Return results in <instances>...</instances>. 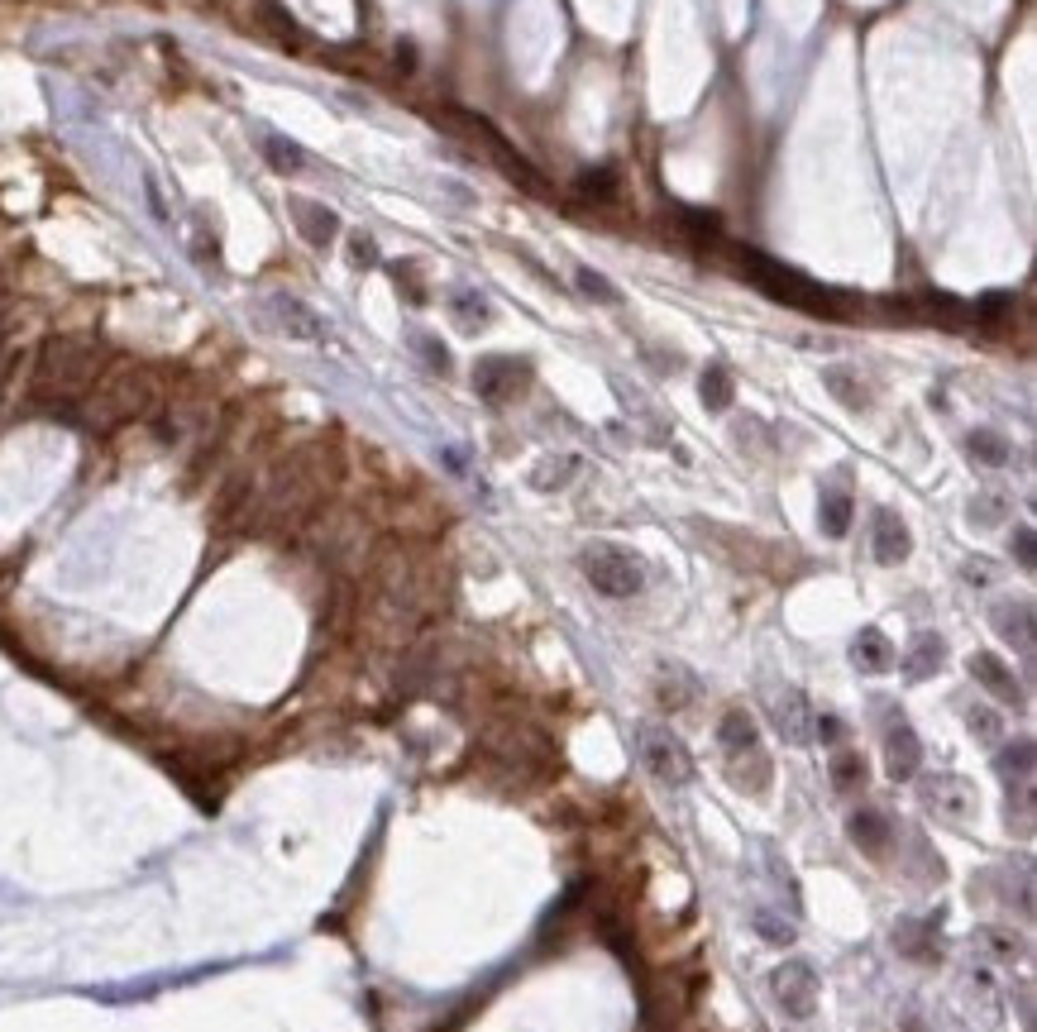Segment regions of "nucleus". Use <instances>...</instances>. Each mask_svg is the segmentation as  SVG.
I'll return each instance as SVG.
<instances>
[{
  "label": "nucleus",
  "mask_w": 1037,
  "mask_h": 1032,
  "mask_svg": "<svg viewBox=\"0 0 1037 1032\" xmlns=\"http://www.w3.org/2000/svg\"><path fill=\"white\" fill-rule=\"evenodd\" d=\"M708 989V975L698 966H670L660 970L655 980H646V999H641V1009H646V1028L650 1032H670L679 1028L684 1018L693 1013V1004H698V994Z\"/></svg>",
  "instance_id": "1"
},
{
  "label": "nucleus",
  "mask_w": 1037,
  "mask_h": 1032,
  "mask_svg": "<svg viewBox=\"0 0 1037 1032\" xmlns=\"http://www.w3.org/2000/svg\"><path fill=\"white\" fill-rule=\"evenodd\" d=\"M584 579L603 593V598H636L646 588V564L636 550L627 545H612V540H593L584 555H579Z\"/></svg>",
  "instance_id": "2"
},
{
  "label": "nucleus",
  "mask_w": 1037,
  "mask_h": 1032,
  "mask_svg": "<svg viewBox=\"0 0 1037 1032\" xmlns=\"http://www.w3.org/2000/svg\"><path fill=\"white\" fill-rule=\"evenodd\" d=\"M741 273L756 282V287H765L775 301L808 306V311H827V292H822L818 282L794 273V268H784V263H775V258L756 254V249H741Z\"/></svg>",
  "instance_id": "3"
},
{
  "label": "nucleus",
  "mask_w": 1037,
  "mask_h": 1032,
  "mask_svg": "<svg viewBox=\"0 0 1037 1032\" xmlns=\"http://www.w3.org/2000/svg\"><path fill=\"white\" fill-rule=\"evenodd\" d=\"M636 751H641V765H646L660 784H689L693 779V755H689V746L674 736L670 727H641L636 731Z\"/></svg>",
  "instance_id": "4"
},
{
  "label": "nucleus",
  "mask_w": 1037,
  "mask_h": 1032,
  "mask_svg": "<svg viewBox=\"0 0 1037 1032\" xmlns=\"http://www.w3.org/2000/svg\"><path fill=\"white\" fill-rule=\"evenodd\" d=\"M918 798H923L928 813H937L942 822H956V827H966L975 817V808H980L975 784L961 779V774H928V779H918Z\"/></svg>",
  "instance_id": "5"
},
{
  "label": "nucleus",
  "mask_w": 1037,
  "mask_h": 1032,
  "mask_svg": "<svg viewBox=\"0 0 1037 1032\" xmlns=\"http://www.w3.org/2000/svg\"><path fill=\"white\" fill-rule=\"evenodd\" d=\"M531 383V364L512 359V354H488L474 364V387L483 402H512L521 387Z\"/></svg>",
  "instance_id": "6"
},
{
  "label": "nucleus",
  "mask_w": 1037,
  "mask_h": 1032,
  "mask_svg": "<svg viewBox=\"0 0 1037 1032\" xmlns=\"http://www.w3.org/2000/svg\"><path fill=\"white\" fill-rule=\"evenodd\" d=\"M770 989L789 1018H813V1009H818V970L808 961H784L770 975Z\"/></svg>",
  "instance_id": "7"
},
{
  "label": "nucleus",
  "mask_w": 1037,
  "mask_h": 1032,
  "mask_svg": "<svg viewBox=\"0 0 1037 1032\" xmlns=\"http://www.w3.org/2000/svg\"><path fill=\"white\" fill-rule=\"evenodd\" d=\"M971 679L985 688V693H994L999 703H1009V708H1023V688H1018L1014 669L1004 665L999 655H990V650H975V655H971Z\"/></svg>",
  "instance_id": "8"
},
{
  "label": "nucleus",
  "mask_w": 1037,
  "mask_h": 1032,
  "mask_svg": "<svg viewBox=\"0 0 1037 1032\" xmlns=\"http://www.w3.org/2000/svg\"><path fill=\"white\" fill-rule=\"evenodd\" d=\"M727 779H732L741 794H765L770 789V779H775V770H770V755H765V746H746V751H727Z\"/></svg>",
  "instance_id": "9"
},
{
  "label": "nucleus",
  "mask_w": 1037,
  "mask_h": 1032,
  "mask_svg": "<svg viewBox=\"0 0 1037 1032\" xmlns=\"http://www.w3.org/2000/svg\"><path fill=\"white\" fill-rule=\"evenodd\" d=\"M870 550H875L880 564H904L908 550H913L904 516H894L889 507H880V512L870 516Z\"/></svg>",
  "instance_id": "10"
},
{
  "label": "nucleus",
  "mask_w": 1037,
  "mask_h": 1032,
  "mask_svg": "<svg viewBox=\"0 0 1037 1032\" xmlns=\"http://www.w3.org/2000/svg\"><path fill=\"white\" fill-rule=\"evenodd\" d=\"M885 765L894 779H913V774L923 770V741H918V731L908 727L904 717L889 722V731H885Z\"/></svg>",
  "instance_id": "11"
},
{
  "label": "nucleus",
  "mask_w": 1037,
  "mask_h": 1032,
  "mask_svg": "<svg viewBox=\"0 0 1037 1032\" xmlns=\"http://www.w3.org/2000/svg\"><path fill=\"white\" fill-rule=\"evenodd\" d=\"M770 722H775V731L784 736V741H794V746H803V741L813 736V712H808L799 688H784V693L770 698Z\"/></svg>",
  "instance_id": "12"
},
{
  "label": "nucleus",
  "mask_w": 1037,
  "mask_h": 1032,
  "mask_svg": "<svg viewBox=\"0 0 1037 1032\" xmlns=\"http://www.w3.org/2000/svg\"><path fill=\"white\" fill-rule=\"evenodd\" d=\"M287 211L297 215V235H302L311 249H325L330 239L340 235V215L330 211V206H321V201L292 196V201H287Z\"/></svg>",
  "instance_id": "13"
},
{
  "label": "nucleus",
  "mask_w": 1037,
  "mask_h": 1032,
  "mask_svg": "<svg viewBox=\"0 0 1037 1032\" xmlns=\"http://www.w3.org/2000/svg\"><path fill=\"white\" fill-rule=\"evenodd\" d=\"M268 311H273V321H278L292 340H321V335H325L321 316H316L306 301L287 297V292H273V297H268Z\"/></svg>",
  "instance_id": "14"
},
{
  "label": "nucleus",
  "mask_w": 1037,
  "mask_h": 1032,
  "mask_svg": "<svg viewBox=\"0 0 1037 1032\" xmlns=\"http://www.w3.org/2000/svg\"><path fill=\"white\" fill-rule=\"evenodd\" d=\"M851 841L861 846L865 856L885 860V851L894 846V827H889L885 813H875V808H861V813H851Z\"/></svg>",
  "instance_id": "15"
},
{
  "label": "nucleus",
  "mask_w": 1037,
  "mask_h": 1032,
  "mask_svg": "<svg viewBox=\"0 0 1037 1032\" xmlns=\"http://www.w3.org/2000/svg\"><path fill=\"white\" fill-rule=\"evenodd\" d=\"M942 660H947V645H942V636H932V631H918V636H913V645H908L904 655H899V669H904L908 679H932V674L942 669Z\"/></svg>",
  "instance_id": "16"
},
{
  "label": "nucleus",
  "mask_w": 1037,
  "mask_h": 1032,
  "mask_svg": "<svg viewBox=\"0 0 1037 1032\" xmlns=\"http://www.w3.org/2000/svg\"><path fill=\"white\" fill-rule=\"evenodd\" d=\"M851 660H856V669H865V674H885V669L899 665V655H894V645H889V636L880 631V626H865L861 636L851 641Z\"/></svg>",
  "instance_id": "17"
},
{
  "label": "nucleus",
  "mask_w": 1037,
  "mask_h": 1032,
  "mask_svg": "<svg viewBox=\"0 0 1037 1032\" xmlns=\"http://www.w3.org/2000/svg\"><path fill=\"white\" fill-rule=\"evenodd\" d=\"M994 631L1004 641H1014L1018 650H1033V602L1023 598H1004L994 607Z\"/></svg>",
  "instance_id": "18"
},
{
  "label": "nucleus",
  "mask_w": 1037,
  "mask_h": 1032,
  "mask_svg": "<svg viewBox=\"0 0 1037 1032\" xmlns=\"http://www.w3.org/2000/svg\"><path fill=\"white\" fill-rule=\"evenodd\" d=\"M999 774H1004L1009 789H1028L1033 784V741L1028 736H1018L1014 746L999 751Z\"/></svg>",
  "instance_id": "19"
},
{
  "label": "nucleus",
  "mask_w": 1037,
  "mask_h": 1032,
  "mask_svg": "<svg viewBox=\"0 0 1037 1032\" xmlns=\"http://www.w3.org/2000/svg\"><path fill=\"white\" fill-rule=\"evenodd\" d=\"M851 493H842V488H822V502H818V521H822V531L827 536H837L842 540L846 531H851Z\"/></svg>",
  "instance_id": "20"
},
{
  "label": "nucleus",
  "mask_w": 1037,
  "mask_h": 1032,
  "mask_svg": "<svg viewBox=\"0 0 1037 1032\" xmlns=\"http://www.w3.org/2000/svg\"><path fill=\"white\" fill-rule=\"evenodd\" d=\"M822 383H827V392L842 402V407H851V411H861L865 402H870V392H865V383L851 373V368H827L822 373Z\"/></svg>",
  "instance_id": "21"
},
{
  "label": "nucleus",
  "mask_w": 1037,
  "mask_h": 1032,
  "mask_svg": "<svg viewBox=\"0 0 1037 1032\" xmlns=\"http://www.w3.org/2000/svg\"><path fill=\"white\" fill-rule=\"evenodd\" d=\"M717 741H722V751H746V746H756L760 741V731H756V722H751V712H727L722 717V727H717Z\"/></svg>",
  "instance_id": "22"
},
{
  "label": "nucleus",
  "mask_w": 1037,
  "mask_h": 1032,
  "mask_svg": "<svg viewBox=\"0 0 1037 1032\" xmlns=\"http://www.w3.org/2000/svg\"><path fill=\"white\" fill-rule=\"evenodd\" d=\"M966 445H971V459L975 464H985V469H1004V464H1009V440H1004L999 430H975Z\"/></svg>",
  "instance_id": "23"
},
{
  "label": "nucleus",
  "mask_w": 1037,
  "mask_h": 1032,
  "mask_svg": "<svg viewBox=\"0 0 1037 1032\" xmlns=\"http://www.w3.org/2000/svg\"><path fill=\"white\" fill-rule=\"evenodd\" d=\"M703 402H708V411H727L732 407V397H736V387H732V373L722 364H708L703 368Z\"/></svg>",
  "instance_id": "24"
},
{
  "label": "nucleus",
  "mask_w": 1037,
  "mask_h": 1032,
  "mask_svg": "<svg viewBox=\"0 0 1037 1032\" xmlns=\"http://www.w3.org/2000/svg\"><path fill=\"white\" fill-rule=\"evenodd\" d=\"M574 469H579V459H574V454H550V459H541V469H531V488L550 493V488H560Z\"/></svg>",
  "instance_id": "25"
},
{
  "label": "nucleus",
  "mask_w": 1037,
  "mask_h": 1032,
  "mask_svg": "<svg viewBox=\"0 0 1037 1032\" xmlns=\"http://www.w3.org/2000/svg\"><path fill=\"white\" fill-rule=\"evenodd\" d=\"M693 698V679L684 674V669H670L665 679H660V708H670V712H679L684 703Z\"/></svg>",
  "instance_id": "26"
},
{
  "label": "nucleus",
  "mask_w": 1037,
  "mask_h": 1032,
  "mask_svg": "<svg viewBox=\"0 0 1037 1032\" xmlns=\"http://www.w3.org/2000/svg\"><path fill=\"white\" fill-rule=\"evenodd\" d=\"M450 311H454V321L464 325V330H478V325H488V301H478L474 292H454V297H450Z\"/></svg>",
  "instance_id": "27"
},
{
  "label": "nucleus",
  "mask_w": 1037,
  "mask_h": 1032,
  "mask_svg": "<svg viewBox=\"0 0 1037 1032\" xmlns=\"http://www.w3.org/2000/svg\"><path fill=\"white\" fill-rule=\"evenodd\" d=\"M832 784H837V789H861L865 784V760L861 755H837V760H832Z\"/></svg>",
  "instance_id": "28"
},
{
  "label": "nucleus",
  "mask_w": 1037,
  "mask_h": 1032,
  "mask_svg": "<svg viewBox=\"0 0 1037 1032\" xmlns=\"http://www.w3.org/2000/svg\"><path fill=\"white\" fill-rule=\"evenodd\" d=\"M263 158H268L278 172H292V168H302V163H306L302 149H292L287 139H263Z\"/></svg>",
  "instance_id": "29"
},
{
  "label": "nucleus",
  "mask_w": 1037,
  "mask_h": 1032,
  "mask_svg": "<svg viewBox=\"0 0 1037 1032\" xmlns=\"http://www.w3.org/2000/svg\"><path fill=\"white\" fill-rule=\"evenodd\" d=\"M579 192H584V196H603V201H612V196H617V172H612V168H593V172H584V177H579Z\"/></svg>",
  "instance_id": "30"
},
{
  "label": "nucleus",
  "mask_w": 1037,
  "mask_h": 1032,
  "mask_svg": "<svg viewBox=\"0 0 1037 1032\" xmlns=\"http://www.w3.org/2000/svg\"><path fill=\"white\" fill-rule=\"evenodd\" d=\"M579 287H584L593 301H603V306H617V301H622V292H617L603 273H593V268H579Z\"/></svg>",
  "instance_id": "31"
},
{
  "label": "nucleus",
  "mask_w": 1037,
  "mask_h": 1032,
  "mask_svg": "<svg viewBox=\"0 0 1037 1032\" xmlns=\"http://www.w3.org/2000/svg\"><path fill=\"white\" fill-rule=\"evenodd\" d=\"M966 722H971V731L980 736V741H994V736L1004 731V722H999V712L994 708H971L966 712Z\"/></svg>",
  "instance_id": "32"
},
{
  "label": "nucleus",
  "mask_w": 1037,
  "mask_h": 1032,
  "mask_svg": "<svg viewBox=\"0 0 1037 1032\" xmlns=\"http://www.w3.org/2000/svg\"><path fill=\"white\" fill-rule=\"evenodd\" d=\"M349 263H354V268H373V263H378V244H373L368 235H354L349 239Z\"/></svg>",
  "instance_id": "33"
},
{
  "label": "nucleus",
  "mask_w": 1037,
  "mask_h": 1032,
  "mask_svg": "<svg viewBox=\"0 0 1037 1032\" xmlns=\"http://www.w3.org/2000/svg\"><path fill=\"white\" fill-rule=\"evenodd\" d=\"M756 932L765 937V942H789V937H794V927L779 923L775 913H756Z\"/></svg>",
  "instance_id": "34"
},
{
  "label": "nucleus",
  "mask_w": 1037,
  "mask_h": 1032,
  "mask_svg": "<svg viewBox=\"0 0 1037 1032\" xmlns=\"http://www.w3.org/2000/svg\"><path fill=\"white\" fill-rule=\"evenodd\" d=\"M1004 516V502L999 497H980V502H971V521H980V526H990V521H999Z\"/></svg>",
  "instance_id": "35"
},
{
  "label": "nucleus",
  "mask_w": 1037,
  "mask_h": 1032,
  "mask_svg": "<svg viewBox=\"0 0 1037 1032\" xmlns=\"http://www.w3.org/2000/svg\"><path fill=\"white\" fill-rule=\"evenodd\" d=\"M416 349H421V354H426V364H431V368H440V373H445V368H450V354H445V344H435V340H426V335H416Z\"/></svg>",
  "instance_id": "36"
},
{
  "label": "nucleus",
  "mask_w": 1037,
  "mask_h": 1032,
  "mask_svg": "<svg viewBox=\"0 0 1037 1032\" xmlns=\"http://www.w3.org/2000/svg\"><path fill=\"white\" fill-rule=\"evenodd\" d=\"M1014 555L1023 569H1033V526H1018L1014 531Z\"/></svg>",
  "instance_id": "37"
},
{
  "label": "nucleus",
  "mask_w": 1037,
  "mask_h": 1032,
  "mask_svg": "<svg viewBox=\"0 0 1037 1032\" xmlns=\"http://www.w3.org/2000/svg\"><path fill=\"white\" fill-rule=\"evenodd\" d=\"M985 942H990L994 951H999V956H1009V961L1018 956V942L1009 937V932H999V927H985Z\"/></svg>",
  "instance_id": "38"
},
{
  "label": "nucleus",
  "mask_w": 1037,
  "mask_h": 1032,
  "mask_svg": "<svg viewBox=\"0 0 1037 1032\" xmlns=\"http://www.w3.org/2000/svg\"><path fill=\"white\" fill-rule=\"evenodd\" d=\"M813 736H822V741H842V722H837V717H813Z\"/></svg>",
  "instance_id": "39"
},
{
  "label": "nucleus",
  "mask_w": 1037,
  "mask_h": 1032,
  "mask_svg": "<svg viewBox=\"0 0 1037 1032\" xmlns=\"http://www.w3.org/2000/svg\"><path fill=\"white\" fill-rule=\"evenodd\" d=\"M670 1032H713V1028H689V1023H679V1028H670Z\"/></svg>",
  "instance_id": "40"
},
{
  "label": "nucleus",
  "mask_w": 1037,
  "mask_h": 1032,
  "mask_svg": "<svg viewBox=\"0 0 1037 1032\" xmlns=\"http://www.w3.org/2000/svg\"><path fill=\"white\" fill-rule=\"evenodd\" d=\"M0 344H5V335H0Z\"/></svg>",
  "instance_id": "41"
}]
</instances>
